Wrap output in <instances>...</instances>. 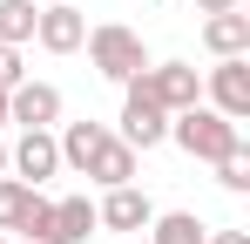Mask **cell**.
<instances>
[{
	"label": "cell",
	"instance_id": "1",
	"mask_svg": "<svg viewBox=\"0 0 250 244\" xmlns=\"http://www.w3.org/2000/svg\"><path fill=\"white\" fill-rule=\"evenodd\" d=\"M169 143H176L183 156H196V163H216V156H230V149L244 143V129H237V122H223L209 102H196V109L169 116Z\"/></svg>",
	"mask_w": 250,
	"mask_h": 244
},
{
	"label": "cell",
	"instance_id": "2",
	"mask_svg": "<svg viewBox=\"0 0 250 244\" xmlns=\"http://www.w3.org/2000/svg\"><path fill=\"white\" fill-rule=\"evenodd\" d=\"M88 61H95V75L102 81H128L149 68V48H142V34L135 27H122V21H102V27H88Z\"/></svg>",
	"mask_w": 250,
	"mask_h": 244
},
{
	"label": "cell",
	"instance_id": "3",
	"mask_svg": "<svg viewBox=\"0 0 250 244\" xmlns=\"http://www.w3.org/2000/svg\"><path fill=\"white\" fill-rule=\"evenodd\" d=\"M115 136H122L135 156H142V149H156V143H169V109L142 88V75L122 81V129H115Z\"/></svg>",
	"mask_w": 250,
	"mask_h": 244
},
{
	"label": "cell",
	"instance_id": "4",
	"mask_svg": "<svg viewBox=\"0 0 250 244\" xmlns=\"http://www.w3.org/2000/svg\"><path fill=\"white\" fill-rule=\"evenodd\" d=\"M203 102L216 109L223 122H250V54H223L216 68L203 75Z\"/></svg>",
	"mask_w": 250,
	"mask_h": 244
},
{
	"label": "cell",
	"instance_id": "5",
	"mask_svg": "<svg viewBox=\"0 0 250 244\" xmlns=\"http://www.w3.org/2000/svg\"><path fill=\"white\" fill-rule=\"evenodd\" d=\"M142 88L163 102L169 116H183V109L203 102V75H196L189 61H149V68H142Z\"/></svg>",
	"mask_w": 250,
	"mask_h": 244
},
{
	"label": "cell",
	"instance_id": "6",
	"mask_svg": "<svg viewBox=\"0 0 250 244\" xmlns=\"http://www.w3.org/2000/svg\"><path fill=\"white\" fill-rule=\"evenodd\" d=\"M7 170L27 183V190H41L47 176H61V149H54V129H21V143L7 149Z\"/></svg>",
	"mask_w": 250,
	"mask_h": 244
},
{
	"label": "cell",
	"instance_id": "7",
	"mask_svg": "<svg viewBox=\"0 0 250 244\" xmlns=\"http://www.w3.org/2000/svg\"><path fill=\"white\" fill-rule=\"evenodd\" d=\"M7 122H21V129H54V122H61V88H54V81H21V88H7Z\"/></svg>",
	"mask_w": 250,
	"mask_h": 244
},
{
	"label": "cell",
	"instance_id": "8",
	"mask_svg": "<svg viewBox=\"0 0 250 244\" xmlns=\"http://www.w3.org/2000/svg\"><path fill=\"white\" fill-rule=\"evenodd\" d=\"M149 217H156V203L142 197L135 183H115V190H102V203H95V224L102 231H149Z\"/></svg>",
	"mask_w": 250,
	"mask_h": 244
},
{
	"label": "cell",
	"instance_id": "9",
	"mask_svg": "<svg viewBox=\"0 0 250 244\" xmlns=\"http://www.w3.org/2000/svg\"><path fill=\"white\" fill-rule=\"evenodd\" d=\"M34 41H41L47 54H75L88 41V14L75 0H68V7H41V14H34Z\"/></svg>",
	"mask_w": 250,
	"mask_h": 244
},
{
	"label": "cell",
	"instance_id": "10",
	"mask_svg": "<svg viewBox=\"0 0 250 244\" xmlns=\"http://www.w3.org/2000/svg\"><path fill=\"white\" fill-rule=\"evenodd\" d=\"M82 176H88V183H102V190H115V183H135V149H128L115 129H108V136H102V149L88 156V170H82Z\"/></svg>",
	"mask_w": 250,
	"mask_h": 244
},
{
	"label": "cell",
	"instance_id": "11",
	"mask_svg": "<svg viewBox=\"0 0 250 244\" xmlns=\"http://www.w3.org/2000/svg\"><path fill=\"white\" fill-rule=\"evenodd\" d=\"M95 231H102V224H95V203H88V197H54L47 244H88Z\"/></svg>",
	"mask_w": 250,
	"mask_h": 244
},
{
	"label": "cell",
	"instance_id": "12",
	"mask_svg": "<svg viewBox=\"0 0 250 244\" xmlns=\"http://www.w3.org/2000/svg\"><path fill=\"white\" fill-rule=\"evenodd\" d=\"M203 48L223 61V54H250V14L230 7V14H203Z\"/></svg>",
	"mask_w": 250,
	"mask_h": 244
},
{
	"label": "cell",
	"instance_id": "13",
	"mask_svg": "<svg viewBox=\"0 0 250 244\" xmlns=\"http://www.w3.org/2000/svg\"><path fill=\"white\" fill-rule=\"evenodd\" d=\"M102 136H108V122H95V116L61 122V136H54V149H61V170H88V156L102 149Z\"/></svg>",
	"mask_w": 250,
	"mask_h": 244
},
{
	"label": "cell",
	"instance_id": "14",
	"mask_svg": "<svg viewBox=\"0 0 250 244\" xmlns=\"http://www.w3.org/2000/svg\"><path fill=\"white\" fill-rule=\"evenodd\" d=\"M209 224L196 217V210H156L149 217V244H203Z\"/></svg>",
	"mask_w": 250,
	"mask_h": 244
},
{
	"label": "cell",
	"instance_id": "15",
	"mask_svg": "<svg viewBox=\"0 0 250 244\" xmlns=\"http://www.w3.org/2000/svg\"><path fill=\"white\" fill-rule=\"evenodd\" d=\"M34 197H41V190H27L21 176H0V231H7V238H21V224H27Z\"/></svg>",
	"mask_w": 250,
	"mask_h": 244
},
{
	"label": "cell",
	"instance_id": "16",
	"mask_svg": "<svg viewBox=\"0 0 250 244\" xmlns=\"http://www.w3.org/2000/svg\"><path fill=\"white\" fill-rule=\"evenodd\" d=\"M34 14H41L34 0H0V41L7 48H27L34 41Z\"/></svg>",
	"mask_w": 250,
	"mask_h": 244
},
{
	"label": "cell",
	"instance_id": "17",
	"mask_svg": "<svg viewBox=\"0 0 250 244\" xmlns=\"http://www.w3.org/2000/svg\"><path fill=\"white\" fill-rule=\"evenodd\" d=\"M216 183H223V190H237V197L250 190V149H244V143H237L230 156H216Z\"/></svg>",
	"mask_w": 250,
	"mask_h": 244
},
{
	"label": "cell",
	"instance_id": "18",
	"mask_svg": "<svg viewBox=\"0 0 250 244\" xmlns=\"http://www.w3.org/2000/svg\"><path fill=\"white\" fill-rule=\"evenodd\" d=\"M21 81H27V61H21V48H7V41H0V95H7V88H21Z\"/></svg>",
	"mask_w": 250,
	"mask_h": 244
},
{
	"label": "cell",
	"instance_id": "19",
	"mask_svg": "<svg viewBox=\"0 0 250 244\" xmlns=\"http://www.w3.org/2000/svg\"><path fill=\"white\" fill-rule=\"evenodd\" d=\"M203 244H250V231H209Z\"/></svg>",
	"mask_w": 250,
	"mask_h": 244
},
{
	"label": "cell",
	"instance_id": "20",
	"mask_svg": "<svg viewBox=\"0 0 250 244\" xmlns=\"http://www.w3.org/2000/svg\"><path fill=\"white\" fill-rule=\"evenodd\" d=\"M230 7H244V0H196V14H230Z\"/></svg>",
	"mask_w": 250,
	"mask_h": 244
},
{
	"label": "cell",
	"instance_id": "21",
	"mask_svg": "<svg viewBox=\"0 0 250 244\" xmlns=\"http://www.w3.org/2000/svg\"><path fill=\"white\" fill-rule=\"evenodd\" d=\"M34 7H68V0H34Z\"/></svg>",
	"mask_w": 250,
	"mask_h": 244
},
{
	"label": "cell",
	"instance_id": "22",
	"mask_svg": "<svg viewBox=\"0 0 250 244\" xmlns=\"http://www.w3.org/2000/svg\"><path fill=\"white\" fill-rule=\"evenodd\" d=\"M0 176H7V143H0Z\"/></svg>",
	"mask_w": 250,
	"mask_h": 244
},
{
	"label": "cell",
	"instance_id": "23",
	"mask_svg": "<svg viewBox=\"0 0 250 244\" xmlns=\"http://www.w3.org/2000/svg\"><path fill=\"white\" fill-rule=\"evenodd\" d=\"M0 129H7V95H0Z\"/></svg>",
	"mask_w": 250,
	"mask_h": 244
},
{
	"label": "cell",
	"instance_id": "24",
	"mask_svg": "<svg viewBox=\"0 0 250 244\" xmlns=\"http://www.w3.org/2000/svg\"><path fill=\"white\" fill-rule=\"evenodd\" d=\"M0 244H14V238H7V231H0Z\"/></svg>",
	"mask_w": 250,
	"mask_h": 244
},
{
	"label": "cell",
	"instance_id": "25",
	"mask_svg": "<svg viewBox=\"0 0 250 244\" xmlns=\"http://www.w3.org/2000/svg\"><path fill=\"white\" fill-rule=\"evenodd\" d=\"M14 244H27V238H14Z\"/></svg>",
	"mask_w": 250,
	"mask_h": 244
}]
</instances>
